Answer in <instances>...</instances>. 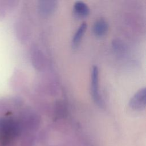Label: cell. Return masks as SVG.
Here are the masks:
<instances>
[{
    "mask_svg": "<svg viewBox=\"0 0 146 146\" xmlns=\"http://www.w3.org/2000/svg\"><path fill=\"white\" fill-rule=\"evenodd\" d=\"M91 92L94 102L99 106H102L103 100L99 89V70L96 66H94L91 70Z\"/></svg>",
    "mask_w": 146,
    "mask_h": 146,
    "instance_id": "cell-1",
    "label": "cell"
},
{
    "mask_svg": "<svg viewBox=\"0 0 146 146\" xmlns=\"http://www.w3.org/2000/svg\"><path fill=\"white\" fill-rule=\"evenodd\" d=\"M146 104L145 88L139 89L131 98L129 106L135 110H141L145 108Z\"/></svg>",
    "mask_w": 146,
    "mask_h": 146,
    "instance_id": "cell-2",
    "label": "cell"
},
{
    "mask_svg": "<svg viewBox=\"0 0 146 146\" xmlns=\"http://www.w3.org/2000/svg\"><path fill=\"white\" fill-rule=\"evenodd\" d=\"M57 6V2L55 1H41L39 3V10L42 14L47 15L54 11Z\"/></svg>",
    "mask_w": 146,
    "mask_h": 146,
    "instance_id": "cell-3",
    "label": "cell"
},
{
    "mask_svg": "<svg viewBox=\"0 0 146 146\" xmlns=\"http://www.w3.org/2000/svg\"><path fill=\"white\" fill-rule=\"evenodd\" d=\"M93 32L98 36H102L107 33L108 25L107 22L103 19L97 20L93 26Z\"/></svg>",
    "mask_w": 146,
    "mask_h": 146,
    "instance_id": "cell-4",
    "label": "cell"
},
{
    "mask_svg": "<svg viewBox=\"0 0 146 146\" xmlns=\"http://www.w3.org/2000/svg\"><path fill=\"white\" fill-rule=\"evenodd\" d=\"M87 27V25L86 22H83L76 30L72 39V46L73 48H76L80 44L81 40L85 34Z\"/></svg>",
    "mask_w": 146,
    "mask_h": 146,
    "instance_id": "cell-5",
    "label": "cell"
},
{
    "mask_svg": "<svg viewBox=\"0 0 146 146\" xmlns=\"http://www.w3.org/2000/svg\"><path fill=\"white\" fill-rule=\"evenodd\" d=\"M74 11L79 17H86L90 13V9L87 5L81 1H78L75 2Z\"/></svg>",
    "mask_w": 146,
    "mask_h": 146,
    "instance_id": "cell-6",
    "label": "cell"
}]
</instances>
